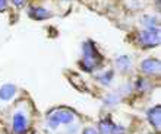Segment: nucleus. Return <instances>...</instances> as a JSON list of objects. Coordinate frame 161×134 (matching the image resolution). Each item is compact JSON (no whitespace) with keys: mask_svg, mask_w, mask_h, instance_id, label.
I'll use <instances>...</instances> for the list:
<instances>
[{"mask_svg":"<svg viewBox=\"0 0 161 134\" xmlns=\"http://www.w3.org/2000/svg\"><path fill=\"white\" fill-rule=\"evenodd\" d=\"M103 59L101 54L98 53V50L95 48L91 41L84 44V59L80 60V67L84 69V71H92L94 69H97L101 64Z\"/></svg>","mask_w":161,"mask_h":134,"instance_id":"f257e3e1","label":"nucleus"},{"mask_svg":"<svg viewBox=\"0 0 161 134\" xmlns=\"http://www.w3.org/2000/svg\"><path fill=\"white\" fill-rule=\"evenodd\" d=\"M75 120V114L69 109H56L48 117V127L56 128L59 124H70Z\"/></svg>","mask_w":161,"mask_h":134,"instance_id":"f03ea898","label":"nucleus"},{"mask_svg":"<svg viewBox=\"0 0 161 134\" xmlns=\"http://www.w3.org/2000/svg\"><path fill=\"white\" fill-rule=\"evenodd\" d=\"M138 41L144 48H153L160 44V29H145L139 34Z\"/></svg>","mask_w":161,"mask_h":134,"instance_id":"7ed1b4c3","label":"nucleus"},{"mask_svg":"<svg viewBox=\"0 0 161 134\" xmlns=\"http://www.w3.org/2000/svg\"><path fill=\"white\" fill-rule=\"evenodd\" d=\"M28 130V120L24 112H15L13 115V131L15 134H25Z\"/></svg>","mask_w":161,"mask_h":134,"instance_id":"20e7f679","label":"nucleus"},{"mask_svg":"<svg viewBox=\"0 0 161 134\" xmlns=\"http://www.w3.org/2000/svg\"><path fill=\"white\" fill-rule=\"evenodd\" d=\"M141 70L147 75H158L160 73V60L147 59L141 63Z\"/></svg>","mask_w":161,"mask_h":134,"instance_id":"39448f33","label":"nucleus"},{"mask_svg":"<svg viewBox=\"0 0 161 134\" xmlns=\"http://www.w3.org/2000/svg\"><path fill=\"white\" fill-rule=\"evenodd\" d=\"M160 115H161V106L160 105L151 108L148 112H147V118H148V121L154 126L155 130H160L161 128V117Z\"/></svg>","mask_w":161,"mask_h":134,"instance_id":"423d86ee","label":"nucleus"},{"mask_svg":"<svg viewBox=\"0 0 161 134\" xmlns=\"http://www.w3.org/2000/svg\"><path fill=\"white\" fill-rule=\"evenodd\" d=\"M28 16L35 19V21H46L48 18H51V13L44 8H40V6H32L28 10Z\"/></svg>","mask_w":161,"mask_h":134,"instance_id":"0eeeda50","label":"nucleus"},{"mask_svg":"<svg viewBox=\"0 0 161 134\" xmlns=\"http://www.w3.org/2000/svg\"><path fill=\"white\" fill-rule=\"evenodd\" d=\"M15 93H16V86L12 83H6L0 88V99L8 102L15 96Z\"/></svg>","mask_w":161,"mask_h":134,"instance_id":"6e6552de","label":"nucleus"},{"mask_svg":"<svg viewBox=\"0 0 161 134\" xmlns=\"http://www.w3.org/2000/svg\"><path fill=\"white\" fill-rule=\"evenodd\" d=\"M116 67H117L122 73L123 71H129L132 67L130 59H129L127 55H120V57H117V60H116Z\"/></svg>","mask_w":161,"mask_h":134,"instance_id":"1a4fd4ad","label":"nucleus"},{"mask_svg":"<svg viewBox=\"0 0 161 134\" xmlns=\"http://www.w3.org/2000/svg\"><path fill=\"white\" fill-rule=\"evenodd\" d=\"M142 25L147 29H160L158 28V21L154 16H144L142 18Z\"/></svg>","mask_w":161,"mask_h":134,"instance_id":"9d476101","label":"nucleus"},{"mask_svg":"<svg viewBox=\"0 0 161 134\" xmlns=\"http://www.w3.org/2000/svg\"><path fill=\"white\" fill-rule=\"evenodd\" d=\"M113 124H114V122L111 121V118H104V120L100 122V133L101 134H110Z\"/></svg>","mask_w":161,"mask_h":134,"instance_id":"9b49d317","label":"nucleus"},{"mask_svg":"<svg viewBox=\"0 0 161 134\" xmlns=\"http://www.w3.org/2000/svg\"><path fill=\"white\" fill-rule=\"evenodd\" d=\"M98 80L101 82L104 86H108L110 85V82L113 80V71H104V73H101V75H98Z\"/></svg>","mask_w":161,"mask_h":134,"instance_id":"f8f14e48","label":"nucleus"},{"mask_svg":"<svg viewBox=\"0 0 161 134\" xmlns=\"http://www.w3.org/2000/svg\"><path fill=\"white\" fill-rule=\"evenodd\" d=\"M119 102H120V96L117 93H110V95H107L106 99H104V104H106L107 106H114V105H117Z\"/></svg>","mask_w":161,"mask_h":134,"instance_id":"ddd939ff","label":"nucleus"},{"mask_svg":"<svg viewBox=\"0 0 161 134\" xmlns=\"http://www.w3.org/2000/svg\"><path fill=\"white\" fill-rule=\"evenodd\" d=\"M136 89H138V90H141V92H144V90H147V89H151V86H148L147 80L139 79V80H138V83H136Z\"/></svg>","mask_w":161,"mask_h":134,"instance_id":"4468645a","label":"nucleus"},{"mask_svg":"<svg viewBox=\"0 0 161 134\" xmlns=\"http://www.w3.org/2000/svg\"><path fill=\"white\" fill-rule=\"evenodd\" d=\"M110 134H125V128H123V127H120V126H116V124H113Z\"/></svg>","mask_w":161,"mask_h":134,"instance_id":"2eb2a0df","label":"nucleus"},{"mask_svg":"<svg viewBox=\"0 0 161 134\" xmlns=\"http://www.w3.org/2000/svg\"><path fill=\"white\" fill-rule=\"evenodd\" d=\"M12 2L15 6H18V8H22V6L26 3V0H12Z\"/></svg>","mask_w":161,"mask_h":134,"instance_id":"dca6fc26","label":"nucleus"},{"mask_svg":"<svg viewBox=\"0 0 161 134\" xmlns=\"http://www.w3.org/2000/svg\"><path fill=\"white\" fill-rule=\"evenodd\" d=\"M8 6V0H0V12H3Z\"/></svg>","mask_w":161,"mask_h":134,"instance_id":"f3484780","label":"nucleus"},{"mask_svg":"<svg viewBox=\"0 0 161 134\" xmlns=\"http://www.w3.org/2000/svg\"><path fill=\"white\" fill-rule=\"evenodd\" d=\"M84 134H100L95 128H86V130L84 131Z\"/></svg>","mask_w":161,"mask_h":134,"instance_id":"a211bd4d","label":"nucleus"}]
</instances>
